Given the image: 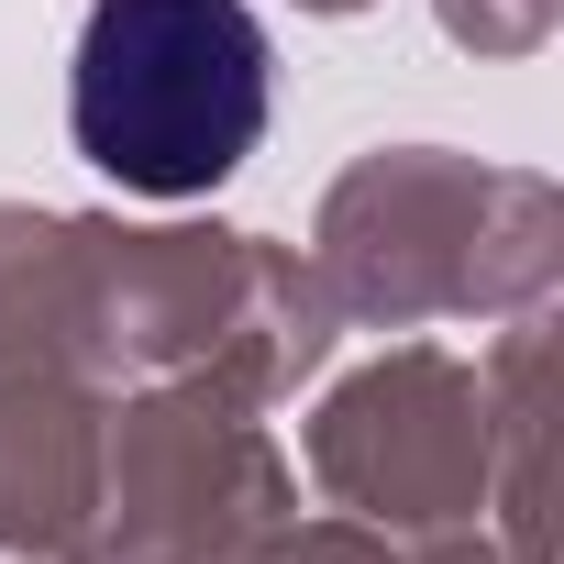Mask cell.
<instances>
[{
  "instance_id": "1",
  "label": "cell",
  "mask_w": 564,
  "mask_h": 564,
  "mask_svg": "<svg viewBox=\"0 0 564 564\" xmlns=\"http://www.w3.org/2000/svg\"><path fill=\"white\" fill-rule=\"evenodd\" d=\"M276 56L243 0H100L78 67H67V133L111 188L199 199L265 144Z\"/></svg>"
}]
</instances>
